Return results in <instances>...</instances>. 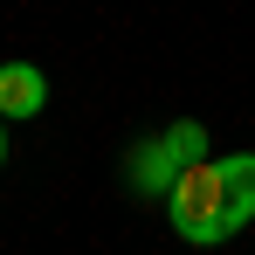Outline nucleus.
I'll use <instances>...</instances> for the list:
<instances>
[{
	"label": "nucleus",
	"mask_w": 255,
	"mask_h": 255,
	"mask_svg": "<svg viewBox=\"0 0 255 255\" xmlns=\"http://www.w3.org/2000/svg\"><path fill=\"white\" fill-rule=\"evenodd\" d=\"M166 221L179 242L193 249H221L255 221V152H221L179 172V186L166 193Z\"/></svg>",
	"instance_id": "obj_1"
},
{
	"label": "nucleus",
	"mask_w": 255,
	"mask_h": 255,
	"mask_svg": "<svg viewBox=\"0 0 255 255\" xmlns=\"http://www.w3.org/2000/svg\"><path fill=\"white\" fill-rule=\"evenodd\" d=\"M200 159H207V131L193 125V118H179V125H166L159 138H145L131 152V186L152 193V200H166L172 186H179V172L200 166Z\"/></svg>",
	"instance_id": "obj_2"
},
{
	"label": "nucleus",
	"mask_w": 255,
	"mask_h": 255,
	"mask_svg": "<svg viewBox=\"0 0 255 255\" xmlns=\"http://www.w3.org/2000/svg\"><path fill=\"white\" fill-rule=\"evenodd\" d=\"M48 111V76L35 62H0V118H42Z\"/></svg>",
	"instance_id": "obj_3"
},
{
	"label": "nucleus",
	"mask_w": 255,
	"mask_h": 255,
	"mask_svg": "<svg viewBox=\"0 0 255 255\" xmlns=\"http://www.w3.org/2000/svg\"><path fill=\"white\" fill-rule=\"evenodd\" d=\"M0 166H7V118H0Z\"/></svg>",
	"instance_id": "obj_4"
}]
</instances>
